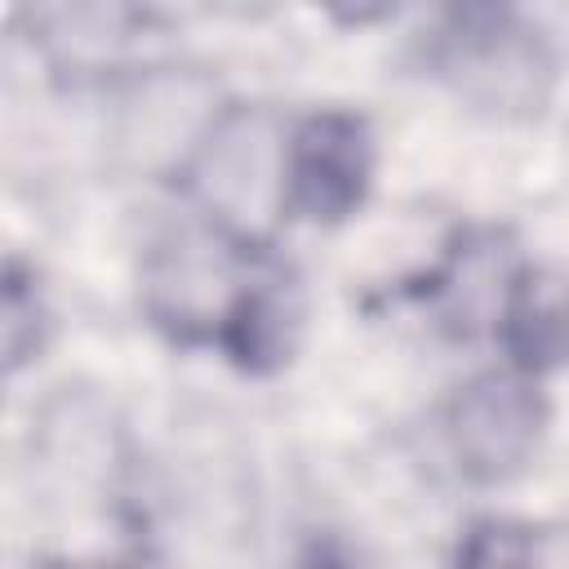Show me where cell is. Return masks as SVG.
Listing matches in <instances>:
<instances>
[{
  "label": "cell",
  "instance_id": "obj_1",
  "mask_svg": "<svg viewBox=\"0 0 569 569\" xmlns=\"http://www.w3.org/2000/svg\"><path fill=\"white\" fill-rule=\"evenodd\" d=\"M244 240L222 227H182L169 231L142 271L147 311L160 329L182 342H218L231 333L258 271H249Z\"/></svg>",
  "mask_w": 569,
  "mask_h": 569
},
{
  "label": "cell",
  "instance_id": "obj_2",
  "mask_svg": "<svg viewBox=\"0 0 569 569\" xmlns=\"http://www.w3.org/2000/svg\"><path fill=\"white\" fill-rule=\"evenodd\" d=\"M284 142L289 133L258 107H222L213 116L182 164L213 227L253 244L284 213Z\"/></svg>",
  "mask_w": 569,
  "mask_h": 569
},
{
  "label": "cell",
  "instance_id": "obj_3",
  "mask_svg": "<svg viewBox=\"0 0 569 569\" xmlns=\"http://www.w3.org/2000/svg\"><path fill=\"white\" fill-rule=\"evenodd\" d=\"M436 62L462 98L502 116L538 111L556 71L547 40L520 18L493 9L453 13L440 36Z\"/></svg>",
  "mask_w": 569,
  "mask_h": 569
},
{
  "label": "cell",
  "instance_id": "obj_4",
  "mask_svg": "<svg viewBox=\"0 0 569 569\" xmlns=\"http://www.w3.org/2000/svg\"><path fill=\"white\" fill-rule=\"evenodd\" d=\"M547 431V400L520 369H489L462 382L445 413L453 462L476 485H502L529 467Z\"/></svg>",
  "mask_w": 569,
  "mask_h": 569
},
{
  "label": "cell",
  "instance_id": "obj_5",
  "mask_svg": "<svg viewBox=\"0 0 569 569\" xmlns=\"http://www.w3.org/2000/svg\"><path fill=\"white\" fill-rule=\"evenodd\" d=\"M373 178V142L351 111H311L284 142V209L307 222H342Z\"/></svg>",
  "mask_w": 569,
  "mask_h": 569
},
{
  "label": "cell",
  "instance_id": "obj_6",
  "mask_svg": "<svg viewBox=\"0 0 569 569\" xmlns=\"http://www.w3.org/2000/svg\"><path fill=\"white\" fill-rule=\"evenodd\" d=\"M498 342L511 369L538 378L569 365V267L525 262L498 298Z\"/></svg>",
  "mask_w": 569,
  "mask_h": 569
},
{
  "label": "cell",
  "instance_id": "obj_7",
  "mask_svg": "<svg viewBox=\"0 0 569 569\" xmlns=\"http://www.w3.org/2000/svg\"><path fill=\"white\" fill-rule=\"evenodd\" d=\"M453 569H538L533 529L507 516H480L453 547Z\"/></svg>",
  "mask_w": 569,
  "mask_h": 569
},
{
  "label": "cell",
  "instance_id": "obj_8",
  "mask_svg": "<svg viewBox=\"0 0 569 569\" xmlns=\"http://www.w3.org/2000/svg\"><path fill=\"white\" fill-rule=\"evenodd\" d=\"M22 329H31L40 338V302H36V289L22 284L18 267H9V284H4V351H9L13 369L27 360V333Z\"/></svg>",
  "mask_w": 569,
  "mask_h": 569
},
{
  "label": "cell",
  "instance_id": "obj_9",
  "mask_svg": "<svg viewBox=\"0 0 569 569\" xmlns=\"http://www.w3.org/2000/svg\"><path fill=\"white\" fill-rule=\"evenodd\" d=\"M298 569H356L351 565V556H342L338 547H329V542H316L302 560H298Z\"/></svg>",
  "mask_w": 569,
  "mask_h": 569
}]
</instances>
